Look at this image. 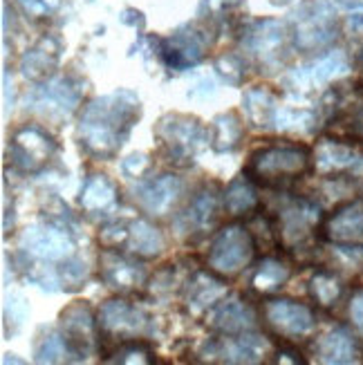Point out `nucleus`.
<instances>
[{
	"label": "nucleus",
	"mask_w": 363,
	"mask_h": 365,
	"mask_svg": "<svg viewBox=\"0 0 363 365\" xmlns=\"http://www.w3.org/2000/svg\"><path fill=\"white\" fill-rule=\"evenodd\" d=\"M139 117V99L131 92H113L94 99L78 123L81 146L99 160H110L128 137L135 119Z\"/></svg>",
	"instance_id": "nucleus-1"
},
{
	"label": "nucleus",
	"mask_w": 363,
	"mask_h": 365,
	"mask_svg": "<svg viewBox=\"0 0 363 365\" xmlns=\"http://www.w3.org/2000/svg\"><path fill=\"white\" fill-rule=\"evenodd\" d=\"M314 153L303 144H272L251 153L245 175L270 188L290 186L312 168Z\"/></svg>",
	"instance_id": "nucleus-2"
},
{
	"label": "nucleus",
	"mask_w": 363,
	"mask_h": 365,
	"mask_svg": "<svg viewBox=\"0 0 363 365\" xmlns=\"http://www.w3.org/2000/svg\"><path fill=\"white\" fill-rule=\"evenodd\" d=\"M294 43L301 52H321L327 45H332L339 25L337 14L327 0H310L294 11Z\"/></svg>",
	"instance_id": "nucleus-3"
},
{
	"label": "nucleus",
	"mask_w": 363,
	"mask_h": 365,
	"mask_svg": "<svg viewBox=\"0 0 363 365\" xmlns=\"http://www.w3.org/2000/svg\"><path fill=\"white\" fill-rule=\"evenodd\" d=\"M256 237L245 225H229L223 231H218L213 237L207 264L211 272L220 276H235L247 269L256 256Z\"/></svg>",
	"instance_id": "nucleus-4"
},
{
	"label": "nucleus",
	"mask_w": 363,
	"mask_h": 365,
	"mask_svg": "<svg viewBox=\"0 0 363 365\" xmlns=\"http://www.w3.org/2000/svg\"><path fill=\"white\" fill-rule=\"evenodd\" d=\"M155 137L160 141V148L168 162L188 166L204 141V128L198 119L184 115H168L157 125Z\"/></svg>",
	"instance_id": "nucleus-5"
},
{
	"label": "nucleus",
	"mask_w": 363,
	"mask_h": 365,
	"mask_svg": "<svg viewBox=\"0 0 363 365\" xmlns=\"http://www.w3.org/2000/svg\"><path fill=\"white\" fill-rule=\"evenodd\" d=\"M262 323L272 334L285 341H296L312 334L317 327V316L307 305L296 300L270 298L262 303Z\"/></svg>",
	"instance_id": "nucleus-6"
},
{
	"label": "nucleus",
	"mask_w": 363,
	"mask_h": 365,
	"mask_svg": "<svg viewBox=\"0 0 363 365\" xmlns=\"http://www.w3.org/2000/svg\"><path fill=\"white\" fill-rule=\"evenodd\" d=\"M272 220L278 233V242L287 249L301 247L312 235V231L323 225L319 204L305 197L287 202Z\"/></svg>",
	"instance_id": "nucleus-7"
},
{
	"label": "nucleus",
	"mask_w": 363,
	"mask_h": 365,
	"mask_svg": "<svg viewBox=\"0 0 363 365\" xmlns=\"http://www.w3.org/2000/svg\"><path fill=\"white\" fill-rule=\"evenodd\" d=\"M148 316L137 305L126 303V300H108L99 309L97 323H99V336L108 341H135L148 331Z\"/></svg>",
	"instance_id": "nucleus-8"
},
{
	"label": "nucleus",
	"mask_w": 363,
	"mask_h": 365,
	"mask_svg": "<svg viewBox=\"0 0 363 365\" xmlns=\"http://www.w3.org/2000/svg\"><path fill=\"white\" fill-rule=\"evenodd\" d=\"M245 52L258 68L276 70L287 54V31L278 21L256 23L245 36Z\"/></svg>",
	"instance_id": "nucleus-9"
},
{
	"label": "nucleus",
	"mask_w": 363,
	"mask_h": 365,
	"mask_svg": "<svg viewBox=\"0 0 363 365\" xmlns=\"http://www.w3.org/2000/svg\"><path fill=\"white\" fill-rule=\"evenodd\" d=\"M314 166L321 175H352L363 170V148L348 139L327 135L314 148Z\"/></svg>",
	"instance_id": "nucleus-10"
},
{
	"label": "nucleus",
	"mask_w": 363,
	"mask_h": 365,
	"mask_svg": "<svg viewBox=\"0 0 363 365\" xmlns=\"http://www.w3.org/2000/svg\"><path fill=\"white\" fill-rule=\"evenodd\" d=\"M319 229L323 240L334 247H363V200L337 206Z\"/></svg>",
	"instance_id": "nucleus-11"
},
{
	"label": "nucleus",
	"mask_w": 363,
	"mask_h": 365,
	"mask_svg": "<svg viewBox=\"0 0 363 365\" xmlns=\"http://www.w3.org/2000/svg\"><path fill=\"white\" fill-rule=\"evenodd\" d=\"M11 162L25 173H39L43 170L56 153L52 137L43 133L41 128L27 125L11 137Z\"/></svg>",
	"instance_id": "nucleus-12"
},
{
	"label": "nucleus",
	"mask_w": 363,
	"mask_h": 365,
	"mask_svg": "<svg viewBox=\"0 0 363 365\" xmlns=\"http://www.w3.org/2000/svg\"><path fill=\"white\" fill-rule=\"evenodd\" d=\"M99 272L108 287L121 294H133L146 284V272L139 262L119 256L115 249H106L99 256Z\"/></svg>",
	"instance_id": "nucleus-13"
},
{
	"label": "nucleus",
	"mask_w": 363,
	"mask_h": 365,
	"mask_svg": "<svg viewBox=\"0 0 363 365\" xmlns=\"http://www.w3.org/2000/svg\"><path fill=\"white\" fill-rule=\"evenodd\" d=\"M61 329L72 354H86L97 343L99 323L94 321V314L88 305L76 303L61 314Z\"/></svg>",
	"instance_id": "nucleus-14"
},
{
	"label": "nucleus",
	"mask_w": 363,
	"mask_h": 365,
	"mask_svg": "<svg viewBox=\"0 0 363 365\" xmlns=\"http://www.w3.org/2000/svg\"><path fill=\"white\" fill-rule=\"evenodd\" d=\"M258 316L249 303H242L240 298L220 300V303L209 314V327L218 331L220 336H233V334H247L254 331Z\"/></svg>",
	"instance_id": "nucleus-15"
},
{
	"label": "nucleus",
	"mask_w": 363,
	"mask_h": 365,
	"mask_svg": "<svg viewBox=\"0 0 363 365\" xmlns=\"http://www.w3.org/2000/svg\"><path fill=\"white\" fill-rule=\"evenodd\" d=\"M227 296V282L225 276L215 272H195L191 280L186 282L184 289V305L193 316H200L204 312L213 309L220 300Z\"/></svg>",
	"instance_id": "nucleus-16"
},
{
	"label": "nucleus",
	"mask_w": 363,
	"mask_h": 365,
	"mask_svg": "<svg viewBox=\"0 0 363 365\" xmlns=\"http://www.w3.org/2000/svg\"><path fill=\"white\" fill-rule=\"evenodd\" d=\"M21 247L29 253L47 262L66 260L72 253V240L66 231L54 227H31L21 235Z\"/></svg>",
	"instance_id": "nucleus-17"
},
{
	"label": "nucleus",
	"mask_w": 363,
	"mask_h": 365,
	"mask_svg": "<svg viewBox=\"0 0 363 365\" xmlns=\"http://www.w3.org/2000/svg\"><path fill=\"white\" fill-rule=\"evenodd\" d=\"M182 180L175 175H160L137 190V202L148 215H166L182 195Z\"/></svg>",
	"instance_id": "nucleus-18"
},
{
	"label": "nucleus",
	"mask_w": 363,
	"mask_h": 365,
	"mask_svg": "<svg viewBox=\"0 0 363 365\" xmlns=\"http://www.w3.org/2000/svg\"><path fill=\"white\" fill-rule=\"evenodd\" d=\"M348 70V58L343 52H329L319 61L310 63L305 68H298L287 76V83L296 90H314L329 83L332 78Z\"/></svg>",
	"instance_id": "nucleus-19"
},
{
	"label": "nucleus",
	"mask_w": 363,
	"mask_h": 365,
	"mask_svg": "<svg viewBox=\"0 0 363 365\" xmlns=\"http://www.w3.org/2000/svg\"><path fill=\"white\" fill-rule=\"evenodd\" d=\"M265 341L254 336L251 331L247 334H233V336H223L215 347L213 354L223 356L220 361L225 363H258L265 356Z\"/></svg>",
	"instance_id": "nucleus-20"
},
{
	"label": "nucleus",
	"mask_w": 363,
	"mask_h": 365,
	"mask_svg": "<svg viewBox=\"0 0 363 365\" xmlns=\"http://www.w3.org/2000/svg\"><path fill=\"white\" fill-rule=\"evenodd\" d=\"M78 103V94L74 88H70L66 81H52L41 86L34 94H31V106L45 115H72Z\"/></svg>",
	"instance_id": "nucleus-21"
},
{
	"label": "nucleus",
	"mask_w": 363,
	"mask_h": 365,
	"mask_svg": "<svg viewBox=\"0 0 363 365\" xmlns=\"http://www.w3.org/2000/svg\"><path fill=\"white\" fill-rule=\"evenodd\" d=\"M317 356L321 363H357L359 361V345L357 339L348 329H332L325 334L317 345Z\"/></svg>",
	"instance_id": "nucleus-22"
},
{
	"label": "nucleus",
	"mask_w": 363,
	"mask_h": 365,
	"mask_svg": "<svg viewBox=\"0 0 363 365\" xmlns=\"http://www.w3.org/2000/svg\"><path fill=\"white\" fill-rule=\"evenodd\" d=\"M119 202V190L106 175H92L81 190V209L90 215H101Z\"/></svg>",
	"instance_id": "nucleus-23"
},
{
	"label": "nucleus",
	"mask_w": 363,
	"mask_h": 365,
	"mask_svg": "<svg viewBox=\"0 0 363 365\" xmlns=\"http://www.w3.org/2000/svg\"><path fill=\"white\" fill-rule=\"evenodd\" d=\"M278 106H280L278 97L267 88H256V90H249L245 94L247 119L254 128L274 130V119H276Z\"/></svg>",
	"instance_id": "nucleus-24"
},
{
	"label": "nucleus",
	"mask_w": 363,
	"mask_h": 365,
	"mask_svg": "<svg viewBox=\"0 0 363 365\" xmlns=\"http://www.w3.org/2000/svg\"><path fill=\"white\" fill-rule=\"evenodd\" d=\"M258 195L256 188L251 184L247 175L235 178L227 190H225V211L233 217H245V215H254L258 213Z\"/></svg>",
	"instance_id": "nucleus-25"
},
{
	"label": "nucleus",
	"mask_w": 363,
	"mask_h": 365,
	"mask_svg": "<svg viewBox=\"0 0 363 365\" xmlns=\"http://www.w3.org/2000/svg\"><path fill=\"white\" fill-rule=\"evenodd\" d=\"M128 249L139 258H155L164 251V237L148 220H135L128 227Z\"/></svg>",
	"instance_id": "nucleus-26"
},
{
	"label": "nucleus",
	"mask_w": 363,
	"mask_h": 365,
	"mask_svg": "<svg viewBox=\"0 0 363 365\" xmlns=\"http://www.w3.org/2000/svg\"><path fill=\"white\" fill-rule=\"evenodd\" d=\"M242 119L238 113H225L215 117L213 125H211V146L215 153H231L240 146L242 141Z\"/></svg>",
	"instance_id": "nucleus-27"
},
{
	"label": "nucleus",
	"mask_w": 363,
	"mask_h": 365,
	"mask_svg": "<svg viewBox=\"0 0 363 365\" xmlns=\"http://www.w3.org/2000/svg\"><path fill=\"white\" fill-rule=\"evenodd\" d=\"M204 45L198 34H175L164 47V58L170 68H186V66H195L202 58Z\"/></svg>",
	"instance_id": "nucleus-28"
},
{
	"label": "nucleus",
	"mask_w": 363,
	"mask_h": 365,
	"mask_svg": "<svg viewBox=\"0 0 363 365\" xmlns=\"http://www.w3.org/2000/svg\"><path fill=\"white\" fill-rule=\"evenodd\" d=\"M292 276V269L287 262H280L276 258H265L258 269L251 276V289L258 294H274L285 284Z\"/></svg>",
	"instance_id": "nucleus-29"
},
{
	"label": "nucleus",
	"mask_w": 363,
	"mask_h": 365,
	"mask_svg": "<svg viewBox=\"0 0 363 365\" xmlns=\"http://www.w3.org/2000/svg\"><path fill=\"white\" fill-rule=\"evenodd\" d=\"M310 296L319 307L332 309L343 296V280L329 269H321L310 280Z\"/></svg>",
	"instance_id": "nucleus-30"
},
{
	"label": "nucleus",
	"mask_w": 363,
	"mask_h": 365,
	"mask_svg": "<svg viewBox=\"0 0 363 365\" xmlns=\"http://www.w3.org/2000/svg\"><path fill=\"white\" fill-rule=\"evenodd\" d=\"M218 217V195L213 190L204 188L198 193V197L188 204V209L184 213V222L188 229H195V231H207L213 227V222Z\"/></svg>",
	"instance_id": "nucleus-31"
},
{
	"label": "nucleus",
	"mask_w": 363,
	"mask_h": 365,
	"mask_svg": "<svg viewBox=\"0 0 363 365\" xmlns=\"http://www.w3.org/2000/svg\"><path fill=\"white\" fill-rule=\"evenodd\" d=\"M47 45H50V43L43 41L41 45H36L34 50L23 56L21 68H23V74L27 78H45L47 74L52 72V68L56 66V52L50 50Z\"/></svg>",
	"instance_id": "nucleus-32"
},
{
	"label": "nucleus",
	"mask_w": 363,
	"mask_h": 365,
	"mask_svg": "<svg viewBox=\"0 0 363 365\" xmlns=\"http://www.w3.org/2000/svg\"><path fill=\"white\" fill-rule=\"evenodd\" d=\"M337 123H339V133L334 137L348 139L352 144L363 148V106L350 108V110H345V113H341Z\"/></svg>",
	"instance_id": "nucleus-33"
},
{
	"label": "nucleus",
	"mask_w": 363,
	"mask_h": 365,
	"mask_svg": "<svg viewBox=\"0 0 363 365\" xmlns=\"http://www.w3.org/2000/svg\"><path fill=\"white\" fill-rule=\"evenodd\" d=\"M106 361H115V363H153L155 359H153L150 347L141 339H135V341L117 343V350H115L113 359H106Z\"/></svg>",
	"instance_id": "nucleus-34"
},
{
	"label": "nucleus",
	"mask_w": 363,
	"mask_h": 365,
	"mask_svg": "<svg viewBox=\"0 0 363 365\" xmlns=\"http://www.w3.org/2000/svg\"><path fill=\"white\" fill-rule=\"evenodd\" d=\"M70 352V347L66 343V339L63 336H45L43 343L39 345V350H36V361L39 363H58L66 359V354Z\"/></svg>",
	"instance_id": "nucleus-35"
},
{
	"label": "nucleus",
	"mask_w": 363,
	"mask_h": 365,
	"mask_svg": "<svg viewBox=\"0 0 363 365\" xmlns=\"http://www.w3.org/2000/svg\"><path fill=\"white\" fill-rule=\"evenodd\" d=\"M21 5L34 19H45L58 7V0H21Z\"/></svg>",
	"instance_id": "nucleus-36"
},
{
	"label": "nucleus",
	"mask_w": 363,
	"mask_h": 365,
	"mask_svg": "<svg viewBox=\"0 0 363 365\" xmlns=\"http://www.w3.org/2000/svg\"><path fill=\"white\" fill-rule=\"evenodd\" d=\"M350 321L352 325L357 327V331H361L363 334V287L357 289L350 298Z\"/></svg>",
	"instance_id": "nucleus-37"
},
{
	"label": "nucleus",
	"mask_w": 363,
	"mask_h": 365,
	"mask_svg": "<svg viewBox=\"0 0 363 365\" xmlns=\"http://www.w3.org/2000/svg\"><path fill=\"white\" fill-rule=\"evenodd\" d=\"M276 361H278V363H285V361H290V363H305V359L301 356V352L294 350V347H290V345L280 347V350H278V359H276Z\"/></svg>",
	"instance_id": "nucleus-38"
},
{
	"label": "nucleus",
	"mask_w": 363,
	"mask_h": 365,
	"mask_svg": "<svg viewBox=\"0 0 363 365\" xmlns=\"http://www.w3.org/2000/svg\"><path fill=\"white\" fill-rule=\"evenodd\" d=\"M337 3L348 7V9H361L363 7V0H337Z\"/></svg>",
	"instance_id": "nucleus-39"
},
{
	"label": "nucleus",
	"mask_w": 363,
	"mask_h": 365,
	"mask_svg": "<svg viewBox=\"0 0 363 365\" xmlns=\"http://www.w3.org/2000/svg\"><path fill=\"white\" fill-rule=\"evenodd\" d=\"M272 3H276V5H280V3H287V0H272Z\"/></svg>",
	"instance_id": "nucleus-40"
},
{
	"label": "nucleus",
	"mask_w": 363,
	"mask_h": 365,
	"mask_svg": "<svg viewBox=\"0 0 363 365\" xmlns=\"http://www.w3.org/2000/svg\"><path fill=\"white\" fill-rule=\"evenodd\" d=\"M359 63H361V68H363V54H361V61Z\"/></svg>",
	"instance_id": "nucleus-41"
}]
</instances>
